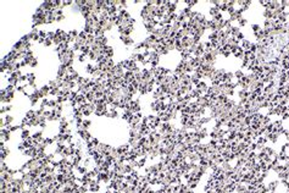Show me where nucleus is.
<instances>
[{"instance_id":"1","label":"nucleus","mask_w":289,"mask_h":193,"mask_svg":"<svg viewBox=\"0 0 289 193\" xmlns=\"http://www.w3.org/2000/svg\"><path fill=\"white\" fill-rule=\"evenodd\" d=\"M27 84L35 86L37 84V75L34 72H27Z\"/></svg>"},{"instance_id":"2","label":"nucleus","mask_w":289,"mask_h":193,"mask_svg":"<svg viewBox=\"0 0 289 193\" xmlns=\"http://www.w3.org/2000/svg\"><path fill=\"white\" fill-rule=\"evenodd\" d=\"M220 13H221V11H220V8H218V6H213V5H212V6L209 8V16H210L211 19L212 17H216V16L220 15Z\"/></svg>"},{"instance_id":"3","label":"nucleus","mask_w":289,"mask_h":193,"mask_svg":"<svg viewBox=\"0 0 289 193\" xmlns=\"http://www.w3.org/2000/svg\"><path fill=\"white\" fill-rule=\"evenodd\" d=\"M250 46H251V42L249 40V39H243L240 43H239V46L244 50V51H248V50H250Z\"/></svg>"},{"instance_id":"4","label":"nucleus","mask_w":289,"mask_h":193,"mask_svg":"<svg viewBox=\"0 0 289 193\" xmlns=\"http://www.w3.org/2000/svg\"><path fill=\"white\" fill-rule=\"evenodd\" d=\"M82 29H83V31H84L87 34H94V29H93V27H92V26H89V24H84V23H83Z\"/></svg>"},{"instance_id":"5","label":"nucleus","mask_w":289,"mask_h":193,"mask_svg":"<svg viewBox=\"0 0 289 193\" xmlns=\"http://www.w3.org/2000/svg\"><path fill=\"white\" fill-rule=\"evenodd\" d=\"M24 116H26L28 120H32V119H34V117H35V110H33V109H29V110H27V111L24 113Z\"/></svg>"},{"instance_id":"6","label":"nucleus","mask_w":289,"mask_h":193,"mask_svg":"<svg viewBox=\"0 0 289 193\" xmlns=\"http://www.w3.org/2000/svg\"><path fill=\"white\" fill-rule=\"evenodd\" d=\"M251 31H253V34H255V33H257V32H260L261 29H262V27L259 24V23H253L251 26Z\"/></svg>"},{"instance_id":"7","label":"nucleus","mask_w":289,"mask_h":193,"mask_svg":"<svg viewBox=\"0 0 289 193\" xmlns=\"http://www.w3.org/2000/svg\"><path fill=\"white\" fill-rule=\"evenodd\" d=\"M55 37H56V33H55V31H48V39H50V40H54L55 39Z\"/></svg>"},{"instance_id":"8","label":"nucleus","mask_w":289,"mask_h":193,"mask_svg":"<svg viewBox=\"0 0 289 193\" xmlns=\"http://www.w3.org/2000/svg\"><path fill=\"white\" fill-rule=\"evenodd\" d=\"M54 46V42H53V40H50V39H48V38H46V39H45V43H44V46H44V48H50V46Z\"/></svg>"},{"instance_id":"9","label":"nucleus","mask_w":289,"mask_h":193,"mask_svg":"<svg viewBox=\"0 0 289 193\" xmlns=\"http://www.w3.org/2000/svg\"><path fill=\"white\" fill-rule=\"evenodd\" d=\"M38 65H39V61H38V57H35V59H34L33 61L31 62V65H29V67L35 68V67H38Z\"/></svg>"}]
</instances>
